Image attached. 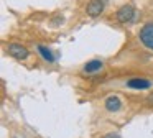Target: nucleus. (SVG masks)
I'll use <instances>...</instances> for the list:
<instances>
[{"label": "nucleus", "instance_id": "nucleus-1", "mask_svg": "<svg viewBox=\"0 0 153 138\" xmlns=\"http://www.w3.org/2000/svg\"><path fill=\"white\" fill-rule=\"evenodd\" d=\"M115 18L119 23H133L137 20V12H135V7L127 3V5L120 7L115 13Z\"/></svg>", "mask_w": 153, "mask_h": 138}, {"label": "nucleus", "instance_id": "nucleus-2", "mask_svg": "<svg viewBox=\"0 0 153 138\" xmlns=\"http://www.w3.org/2000/svg\"><path fill=\"white\" fill-rule=\"evenodd\" d=\"M7 53L15 59H27L30 56V51H28L27 46L20 45V43H8L7 45Z\"/></svg>", "mask_w": 153, "mask_h": 138}, {"label": "nucleus", "instance_id": "nucleus-3", "mask_svg": "<svg viewBox=\"0 0 153 138\" xmlns=\"http://www.w3.org/2000/svg\"><path fill=\"white\" fill-rule=\"evenodd\" d=\"M138 38L143 43V46H146L148 49L153 51V23H146V25H143L140 28Z\"/></svg>", "mask_w": 153, "mask_h": 138}, {"label": "nucleus", "instance_id": "nucleus-4", "mask_svg": "<svg viewBox=\"0 0 153 138\" xmlns=\"http://www.w3.org/2000/svg\"><path fill=\"white\" fill-rule=\"evenodd\" d=\"M105 8V0H89L86 5V13L89 16H99Z\"/></svg>", "mask_w": 153, "mask_h": 138}, {"label": "nucleus", "instance_id": "nucleus-5", "mask_svg": "<svg viewBox=\"0 0 153 138\" xmlns=\"http://www.w3.org/2000/svg\"><path fill=\"white\" fill-rule=\"evenodd\" d=\"M125 85L130 87V89H137V91H145V89H150L153 84H152V81H148V79L135 77V79H128Z\"/></svg>", "mask_w": 153, "mask_h": 138}, {"label": "nucleus", "instance_id": "nucleus-6", "mask_svg": "<svg viewBox=\"0 0 153 138\" xmlns=\"http://www.w3.org/2000/svg\"><path fill=\"white\" fill-rule=\"evenodd\" d=\"M105 108L109 112H117L120 110V107H122V100H120L117 95H109V97L105 99Z\"/></svg>", "mask_w": 153, "mask_h": 138}, {"label": "nucleus", "instance_id": "nucleus-7", "mask_svg": "<svg viewBox=\"0 0 153 138\" xmlns=\"http://www.w3.org/2000/svg\"><path fill=\"white\" fill-rule=\"evenodd\" d=\"M102 66H104V62L100 59H92V61L84 64V72H87V74H96V72H99L102 69Z\"/></svg>", "mask_w": 153, "mask_h": 138}, {"label": "nucleus", "instance_id": "nucleus-8", "mask_svg": "<svg viewBox=\"0 0 153 138\" xmlns=\"http://www.w3.org/2000/svg\"><path fill=\"white\" fill-rule=\"evenodd\" d=\"M36 48H38V53H40V54L43 56V59H45L46 62H54V61H56V59H54L53 51H51L50 48H46L45 45H38Z\"/></svg>", "mask_w": 153, "mask_h": 138}, {"label": "nucleus", "instance_id": "nucleus-9", "mask_svg": "<svg viewBox=\"0 0 153 138\" xmlns=\"http://www.w3.org/2000/svg\"><path fill=\"white\" fill-rule=\"evenodd\" d=\"M54 22H51V25H53V26H58V25H59V23H61V25H63V22H64V18H63V15H61V16H54Z\"/></svg>", "mask_w": 153, "mask_h": 138}, {"label": "nucleus", "instance_id": "nucleus-10", "mask_svg": "<svg viewBox=\"0 0 153 138\" xmlns=\"http://www.w3.org/2000/svg\"><path fill=\"white\" fill-rule=\"evenodd\" d=\"M146 104H148V105H153V92L148 95V97H146Z\"/></svg>", "mask_w": 153, "mask_h": 138}, {"label": "nucleus", "instance_id": "nucleus-11", "mask_svg": "<svg viewBox=\"0 0 153 138\" xmlns=\"http://www.w3.org/2000/svg\"><path fill=\"white\" fill-rule=\"evenodd\" d=\"M104 138H120V137H119V135H117V133H107V135H105V137H104Z\"/></svg>", "mask_w": 153, "mask_h": 138}]
</instances>
